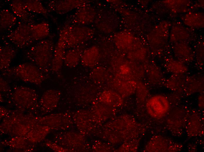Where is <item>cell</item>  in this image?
Listing matches in <instances>:
<instances>
[{
	"mask_svg": "<svg viewBox=\"0 0 204 152\" xmlns=\"http://www.w3.org/2000/svg\"><path fill=\"white\" fill-rule=\"evenodd\" d=\"M32 23H20L7 37L16 47L23 48L34 42L32 36Z\"/></svg>",
	"mask_w": 204,
	"mask_h": 152,
	"instance_id": "277c9868",
	"label": "cell"
},
{
	"mask_svg": "<svg viewBox=\"0 0 204 152\" xmlns=\"http://www.w3.org/2000/svg\"><path fill=\"white\" fill-rule=\"evenodd\" d=\"M123 97L115 91L106 90L101 94L100 100L106 105L114 107L120 106L123 102Z\"/></svg>",
	"mask_w": 204,
	"mask_h": 152,
	"instance_id": "5bb4252c",
	"label": "cell"
},
{
	"mask_svg": "<svg viewBox=\"0 0 204 152\" xmlns=\"http://www.w3.org/2000/svg\"><path fill=\"white\" fill-rule=\"evenodd\" d=\"M16 53L14 47L10 45L1 46L0 48V70L3 72L8 69Z\"/></svg>",
	"mask_w": 204,
	"mask_h": 152,
	"instance_id": "7c38bea8",
	"label": "cell"
},
{
	"mask_svg": "<svg viewBox=\"0 0 204 152\" xmlns=\"http://www.w3.org/2000/svg\"><path fill=\"white\" fill-rule=\"evenodd\" d=\"M54 48L51 40L43 39L28 50L25 53V57L46 74L50 70Z\"/></svg>",
	"mask_w": 204,
	"mask_h": 152,
	"instance_id": "6da1fadb",
	"label": "cell"
},
{
	"mask_svg": "<svg viewBox=\"0 0 204 152\" xmlns=\"http://www.w3.org/2000/svg\"><path fill=\"white\" fill-rule=\"evenodd\" d=\"M13 97L16 103L24 107H31L37 103L36 94L33 90L27 87H18L15 90Z\"/></svg>",
	"mask_w": 204,
	"mask_h": 152,
	"instance_id": "8992f818",
	"label": "cell"
},
{
	"mask_svg": "<svg viewBox=\"0 0 204 152\" xmlns=\"http://www.w3.org/2000/svg\"><path fill=\"white\" fill-rule=\"evenodd\" d=\"M2 76H0V88L1 90H6L8 88V85L7 82Z\"/></svg>",
	"mask_w": 204,
	"mask_h": 152,
	"instance_id": "ffe728a7",
	"label": "cell"
},
{
	"mask_svg": "<svg viewBox=\"0 0 204 152\" xmlns=\"http://www.w3.org/2000/svg\"><path fill=\"white\" fill-rule=\"evenodd\" d=\"M84 1H55L50 4V8L60 14L64 13L77 7L84 6Z\"/></svg>",
	"mask_w": 204,
	"mask_h": 152,
	"instance_id": "8fae6325",
	"label": "cell"
},
{
	"mask_svg": "<svg viewBox=\"0 0 204 152\" xmlns=\"http://www.w3.org/2000/svg\"><path fill=\"white\" fill-rule=\"evenodd\" d=\"M60 96L59 92L51 89L47 90L43 94L40 101L41 106L45 108L51 109L57 105Z\"/></svg>",
	"mask_w": 204,
	"mask_h": 152,
	"instance_id": "9a60e30c",
	"label": "cell"
},
{
	"mask_svg": "<svg viewBox=\"0 0 204 152\" xmlns=\"http://www.w3.org/2000/svg\"><path fill=\"white\" fill-rule=\"evenodd\" d=\"M16 16L7 9H3L0 12V30H8L15 25L16 22Z\"/></svg>",
	"mask_w": 204,
	"mask_h": 152,
	"instance_id": "2e32d148",
	"label": "cell"
},
{
	"mask_svg": "<svg viewBox=\"0 0 204 152\" xmlns=\"http://www.w3.org/2000/svg\"><path fill=\"white\" fill-rule=\"evenodd\" d=\"M23 1L25 8L30 12L44 15L47 14V10L40 1L28 0Z\"/></svg>",
	"mask_w": 204,
	"mask_h": 152,
	"instance_id": "ac0fdd59",
	"label": "cell"
},
{
	"mask_svg": "<svg viewBox=\"0 0 204 152\" xmlns=\"http://www.w3.org/2000/svg\"><path fill=\"white\" fill-rule=\"evenodd\" d=\"M92 35L90 29L80 26H67L61 31L59 37L65 42L67 48L79 46L89 39Z\"/></svg>",
	"mask_w": 204,
	"mask_h": 152,
	"instance_id": "3957f363",
	"label": "cell"
},
{
	"mask_svg": "<svg viewBox=\"0 0 204 152\" xmlns=\"http://www.w3.org/2000/svg\"><path fill=\"white\" fill-rule=\"evenodd\" d=\"M100 58L98 49L96 46L90 47L84 51L80 62L82 65L88 68H93L98 63Z\"/></svg>",
	"mask_w": 204,
	"mask_h": 152,
	"instance_id": "9c48e42d",
	"label": "cell"
},
{
	"mask_svg": "<svg viewBox=\"0 0 204 152\" xmlns=\"http://www.w3.org/2000/svg\"><path fill=\"white\" fill-rule=\"evenodd\" d=\"M80 8V10L76 13L74 15V20H75L76 23L79 24H85L89 23L91 16L88 8L84 5Z\"/></svg>",
	"mask_w": 204,
	"mask_h": 152,
	"instance_id": "d6986e66",
	"label": "cell"
},
{
	"mask_svg": "<svg viewBox=\"0 0 204 152\" xmlns=\"http://www.w3.org/2000/svg\"><path fill=\"white\" fill-rule=\"evenodd\" d=\"M50 32L49 25L46 22L33 24L32 27V36L34 42L44 39L49 35Z\"/></svg>",
	"mask_w": 204,
	"mask_h": 152,
	"instance_id": "e0dca14e",
	"label": "cell"
},
{
	"mask_svg": "<svg viewBox=\"0 0 204 152\" xmlns=\"http://www.w3.org/2000/svg\"><path fill=\"white\" fill-rule=\"evenodd\" d=\"M84 50L79 46L69 49L66 51L64 63L67 67L72 68L77 66L80 62L82 53Z\"/></svg>",
	"mask_w": 204,
	"mask_h": 152,
	"instance_id": "4fadbf2b",
	"label": "cell"
},
{
	"mask_svg": "<svg viewBox=\"0 0 204 152\" xmlns=\"http://www.w3.org/2000/svg\"><path fill=\"white\" fill-rule=\"evenodd\" d=\"M67 48L65 41L59 37L55 47L51 61L50 70L53 72H57L61 69L64 60Z\"/></svg>",
	"mask_w": 204,
	"mask_h": 152,
	"instance_id": "52a82bcc",
	"label": "cell"
},
{
	"mask_svg": "<svg viewBox=\"0 0 204 152\" xmlns=\"http://www.w3.org/2000/svg\"><path fill=\"white\" fill-rule=\"evenodd\" d=\"M3 72L4 75L13 76L24 82L35 84H40L46 78V74L30 62L23 63L9 68Z\"/></svg>",
	"mask_w": 204,
	"mask_h": 152,
	"instance_id": "7a4b0ae2",
	"label": "cell"
},
{
	"mask_svg": "<svg viewBox=\"0 0 204 152\" xmlns=\"http://www.w3.org/2000/svg\"><path fill=\"white\" fill-rule=\"evenodd\" d=\"M137 83L134 80H115L113 85L115 91L123 98L128 96L136 89Z\"/></svg>",
	"mask_w": 204,
	"mask_h": 152,
	"instance_id": "ba28073f",
	"label": "cell"
},
{
	"mask_svg": "<svg viewBox=\"0 0 204 152\" xmlns=\"http://www.w3.org/2000/svg\"><path fill=\"white\" fill-rule=\"evenodd\" d=\"M11 9L13 14L24 22L32 23L34 16L25 8L23 1L13 0L11 3Z\"/></svg>",
	"mask_w": 204,
	"mask_h": 152,
	"instance_id": "30bf717a",
	"label": "cell"
},
{
	"mask_svg": "<svg viewBox=\"0 0 204 152\" xmlns=\"http://www.w3.org/2000/svg\"><path fill=\"white\" fill-rule=\"evenodd\" d=\"M169 107L167 99L161 95H156L150 98L146 103V108L149 114L152 117L158 118L164 116Z\"/></svg>",
	"mask_w": 204,
	"mask_h": 152,
	"instance_id": "5b68a950",
	"label": "cell"
}]
</instances>
